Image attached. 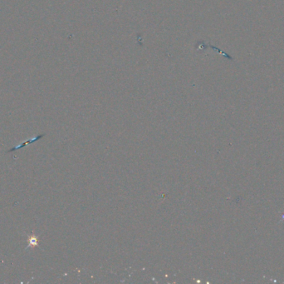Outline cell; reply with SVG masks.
<instances>
[{"instance_id": "obj_1", "label": "cell", "mask_w": 284, "mask_h": 284, "mask_svg": "<svg viewBox=\"0 0 284 284\" xmlns=\"http://www.w3.org/2000/svg\"><path fill=\"white\" fill-rule=\"evenodd\" d=\"M42 137H43V135H38V136H37V137H34V138H31V139L28 140L27 142H24V143H23V144H21L20 145H18V146H16L15 148H13V149H10V150H9V152L14 151V150H17V149H21V148H23V147H24V146L29 145L30 144H33V142H35V141H37L38 139L41 138Z\"/></svg>"}, {"instance_id": "obj_2", "label": "cell", "mask_w": 284, "mask_h": 284, "mask_svg": "<svg viewBox=\"0 0 284 284\" xmlns=\"http://www.w3.org/2000/svg\"><path fill=\"white\" fill-rule=\"evenodd\" d=\"M38 245V238H37V237L33 235V236L30 237V238H29V244H28V247H35Z\"/></svg>"}]
</instances>
